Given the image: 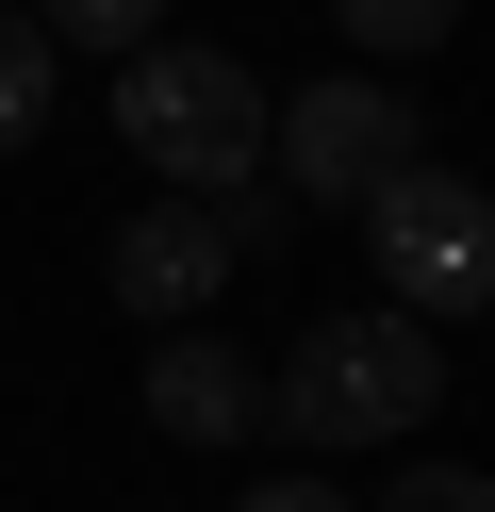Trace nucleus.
<instances>
[{"label": "nucleus", "mask_w": 495, "mask_h": 512, "mask_svg": "<svg viewBox=\"0 0 495 512\" xmlns=\"http://www.w3.org/2000/svg\"><path fill=\"white\" fill-rule=\"evenodd\" d=\"M116 149L165 182V199H231V182H264V67L231 34H149L116 50Z\"/></svg>", "instance_id": "1"}, {"label": "nucleus", "mask_w": 495, "mask_h": 512, "mask_svg": "<svg viewBox=\"0 0 495 512\" xmlns=\"http://www.w3.org/2000/svg\"><path fill=\"white\" fill-rule=\"evenodd\" d=\"M429 397H446V331H413L396 298H363V314H314V331L281 347L264 430H297L314 463H347V446H413Z\"/></svg>", "instance_id": "2"}, {"label": "nucleus", "mask_w": 495, "mask_h": 512, "mask_svg": "<svg viewBox=\"0 0 495 512\" xmlns=\"http://www.w3.org/2000/svg\"><path fill=\"white\" fill-rule=\"evenodd\" d=\"M363 265H380V298L413 314V331H446V314H495V199L446 166V149H413V166L363 199Z\"/></svg>", "instance_id": "3"}, {"label": "nucleus", "mask_w": 495, "mask_h": 512, "mask_svg": "<svg viewBox=\"0 0 495 512\" xmlns=\"http://www.w3.org/2000/svg\"><path fill=\"white\" fill-rule=\"evenodd\" d=\"M413 149H429V116L396 100L380 67H330V83H297V100H264V182H281L297 215H363Z\"/></svg>", "instance_id": "4"}, {"label": "nucleus", "mask_w": 495, "mask_h": 512, "mask_svg": "<svg viewBox=\"0 0 495 512\" xmlns=\"http://www.w3.org/2000/svg\"><path fill=\"white\" fill-rule=\"evenodd\" d=\"M231 265H248V248H231L215 199H149V215H116V232H99V298L149 314V331H198V314L231 298Z\"/></svg>", "instance_id": "5"}, {"label": "nucleus", "mask_w": 495, "mask_h": 512, "mask_svg": "<svg viewBox=\"0 0 495 512\" xmlns=\"http://www.w3.org/2000/svg\"><path fill=\"white\" fill-rule=\"evenodd\" d=\"M149 430L165 446H248L264 430V364L198 314V331H149Z\"/></svg>", "instance_id": "6"}, {"label": "nucleus", "mask_w": 495, "mask_h": 512, "mask_svg": "<svg viewBox=\"0 0 495 512\" xmlns=\"http://www.w3.org/2000/svg\"><path fill=\"white\" fill-rule=\"evenodd\" d=\"M330 34H347V67H413L462 34V0H330Z\"/></svg>", "instance_id": "7"}, {"label": "nucleus", "mask_w": 495, "mask_h": 512, "mask_svg": "<svg viewBox=\"0 0 495 512\" xmlns=\"http://www.w3.org/2000/svg\"><path fill=\"white\" fill-rule=\"evenodd\" d=\"M50 100H66V50L33 34L17 0H0V149H33V133H50Z\"/></svg>", "instance_id": "8"}, {"label": "nucleus", "mask_w": 495, "mask_h": 512, "mask_svg": "<svg viewBox=\"0 0 495 512\" xmlns=\"http://www.w3.org/2000/svg\"><path fill=\"white\" fill-rule=\"evenodd\" d=\"M17 17H33L50 50H149V34H165V0H17Z\"/></svg>", "instance_id": "9"}, {"label": "nucleus", "mask_w": 495, "mask_h": 512, "mask_svg": "<svg viewBox=\"0 0 495 512\" xmlns=\"http://www.w3.org/2000/svg\"><path fill=\"white\" fill-rule=\"evenodd\" d=\"M363 512H495V463H396Z\"/></svg>", "instance_id": "10"}, {"label": "nucleus", "mask_w": 495, "mask_h": 512, "mask_svg": "<svg viewBox=\"0 0 495 512\" xmlns=\"http://www.w3.org/2000/svg\"><path fill=\"white\" fill-rule=\"evenodd\" d=\"M231 512H363V496H347V479H314V463H297V479H248Z\"/></svg>", "instance_id": "11"}]
</instances>
